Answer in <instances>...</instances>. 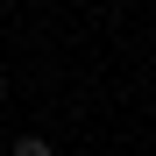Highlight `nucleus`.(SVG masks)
<instances>
[{"label":"nucleus","mask_w":156,"mask_h":156,"mask_svg":"<svg viewBox=\"0 0 156 156\" xmlns=\"http://www.w3.org/2000/svg\"><path fill=\"white\" fill-rule=\"evenodd\" d=\"M14 156H50V142H43V135H21V142H14Z\"/></svg>","instance_id":"nucleus-1"}]
</instances>
